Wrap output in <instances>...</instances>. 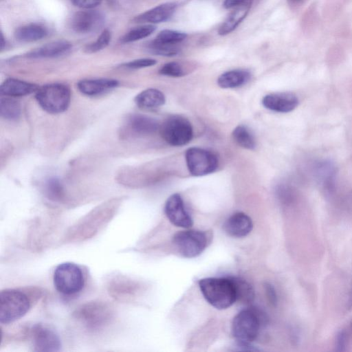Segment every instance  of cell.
<instances>
[{
    "label": "cell",
    "mask_w": 352,
    "mask_h": 352,
    "mask_svg": "<svg viewBox=\"0 0 352 352\" xmlns=\"http://www.w3.org/2000/svg\"><path fill=\"white\" fill-rule=\"evenodd\" d=\"M204 298L218 309H225L236 300V292L232 278H205L199 281Z\"/></svg>",
    "instance_id": "obj_1"
},
{
    "label": "cell",
    "mask_w": 352,
    "mask_h": 352,
    "mask_svg": "<svg viewBox=\"0 0 352 352\" xmlns=\"http://www.w3.org/2000/svg\"><path fill=\"white\" fill-rule=\"evenodd\" d=\"M30 308L29 297L16 289H6L0 293V322L9 324L24 316Z\"/></svg>",
    "instance_id": "obj_2"
},
{
    "label": "cell",
    "mask_w": 352,
    "mask_h": 352,
    "mask_svg": "<svg viewBox=\"0 0 352 352\" xmlns=\"http://www.w3.org/2000/svg\"><path fill=\"white\" fill-rule=\"evenodd\" d=\"M53 282L58 292L66 296L79 293L85 286V277L82 269L77 264L65 262L55 269Z\"/></svg>",
    "instance_id": "obj_3"
},
{
    "label": "cell",
    "mask_w": 352,
    "mask_h": 352,
    "mask_svg": "<svg viewBox=\"0 0 352 352\" xmlns=\"http://www.w3.org/2000/svg\"><path fill=\"white\" fill-rule=\"evenodd\" d=\"M38 104L50 113H59L68 108L71 100L69 88L61 83L45 85L36 92Z\"/></svg>",
    "instance_id": "obj_4"
},
{
    "label": "cell",
    "mask_w": 352,
    "mask_h": 352,
    "mask_svg": "<svg viewBox=\"0 0 352 352\" xmlns=\"http://www.w3.org/2000/svg\"><path fill=\"white\" fill-rule=\"evenodd\" d=\"M261 327V318L253 309L240 311L233 318L232 332L239 346L250 348V345L257 337Z\"/></svg>",
    "instance_id": "obj_5"
},
{
    "label": "cell",
    "mask_w": 352,
    "mask_h": 352,
    "mask_svg": "<svg viewBox=\"0 0 352 352\" xmlns=\"http://www.w3.org/2000/svg\"><path fill=\"white\" fill-rule=\"evenodd\" d=\"M160 131L164 140L175 146L188 144L193 135L192 126L190 121L178 115L168 118L161 126Z\"/></svg>",
    "instance_id": "obj_6"
},
{
    "label": "cell",
    "mask_w": 352,
    "mask_h": 352,
    "mask_svg": "<svg viewBox=\"0 0 352 352\" xmlns=\"http://www.w3.org/2000/svg\"><path fill=\"white\" fill-rule=\"evenodd\" d=\"M173 243L180 254L186 258L199 256L206 248L208 236L199 230H185L173 236Z\"/></svg>",
    "instance_id": "obj_7"
},
{
    "label": "cell",
    "mask_w": 352,
    "mask_h": 352,
    "mask_svg": "<svg viewBox=\"0 0 352 352\" xmlns=\"http://www.w3.org/2000/svg\"><path fill=\"white\" fill-rule=\"evenodd\" d=\"M189 173L193 176H203L213 173L218 167V158L212 152L191 147L185 154Z\"/></svg>",
    "instance_id": "obj_8"
},
{
    "label": "cell",
    "mask_w": 352,
    "mask_h": 352,
    "mask_svg": "<svg viewBox=\"0 0 352 352\" xmlns=\"http://www.w3.org/2000/svg\"><path fill=\"white\" fill-rule=\"evenodd\" d=\"M74 316L87 329H96L103 327L110 320L112 313L106 304L91 302L76 309Z\"/></svg>",
    "instance_id": "obj_9"
},
{
    "label": "cell",
    "mask_w": 352,
    "mask_h": 352,
    "mask_svg": "<svg viewBox=\"0 0 352 352\" xmlns=\"http://www.w3.org/2000/svg\"><path fill=\"white\" fill-rule=\"evenodd\" d=\"M35 351L54 352L61 349V342L56 332L48 326L37 324L32 329Z\"/></svg>",
    "instance_id": "obj_10"
},
{
    "label": "cell",
    "mask_w": 352,
    "mask_h": 352,
    "mask_svg": "<svg viewBox=\"0 0 352 352\" xmlns=\"http://www.w3.org/2000/svg\"><path fill=\"white\" fill-rule=\"evenodd\" d=\"M104 23V14L91 9L79 11L72 19V28L78 33L87 34L99 30Z\"/></svg>",
    "instance_id": "obj_11"
},
{
    "label": "cell",
    "mask_w": 352,
    "mask_h": 352,
    "mask_svg": "<svg viewBox=\"0 0 352 352\" xmlns=\"http://www.w3.org/2000/svg\"><path fill=\"white\" fill-rule=\"evenodd\" d=\"M164 212L168 220L175 226L188 228L192 226V219L185 208L182 198L177 193L168 198Z\"/></svg>",
    "instance_id": "obj_12"
},
{
    "label": "cell",
    "mask_w": 352,
    "mask_h": 352,
    "mask_svg": "<svg viewBox=\"0 0 352 352\" xmlns=\"http://www.w3.org/2000/svg\"><path fill=\"white\" fill-rule=\"evenodd\" d=\"M262 104L271 111L288 113L297 107L298 98L292 92H276L265 96L262 100Z\"/></svg>",
    "instance_id": "obj_13"
},
{
    "label": "cell",
    "mask_w": 352,
    "mask_h": 352,
    "mask_svg": "<svg viewBox=\"0 0 352 352\" xmlns=\"http://www.w3.org/2000/svg\"><path fill=\"white\" fill-rule=\"evenodd\" d=\"M175 3L168 2L157 6L135 17L136 23H158L168 20L176 10Z\"/></svg>",
    "instance_id": "obj_14"
},
{
    "label": "cell",
    "mask_w": 352,
    "mask_h": 352,
    "mask_svg": "<svg viewBox=\"0 0 352 352\" xmlns=\"http://www.w3.org/2000/svg\"><path fill=\"white\" fill-rule=\"evenodd\" d=\"M253 223L249 216L243 212H236L230 216L224 224L226 232L236 238L247 236L252 230Z\"/></svg>",
    "instance_id": "obj_15"
},
{
    "label": "cell",
    "mask_w": 352,
    "mask_h": 352,
    "mask_svg": "<svg viewBox=\"0 0 352 352\" xmlns=\"http://www.w3.org/2000/svg\"><path fill=\"white\" fill-rule=\"evenodd\" d=\"M72 44L65 40H57L38 47L27 54L32 58H49L62 56L72 48Z\"/></svg>",
    "instance_id": "obj_16"
},
{
    "label": "cell",
    "mask_w": 352,
    "mask_h": 352,
    "mask_svg": "<svg viewBox=\"0 0 352 352\" xmlns=\"http://www.w3.org/2000/svg\"><path fill=\"white\" fill-rule=\"evenodd\" d=\"M126 129L136 135H148L155 133L159 128L157 121L149 116L134 113L126 122Z\"/></svg>",
    "instance_id": "obj_17"
},
{
    "label": "cell",
    "mask_w": 352,
    "mask_h": 352,
    "mask_svg": "<svg viewBox=\"0 0 352 352\" xmlns=\"http://www.w3.org/2000/svg\"><path fill=\"white\" fill-rule=\"evenodd\" d=\"M118 85V80L110 78L84 79L77 85L81 93L89 96L100 95Z\"/></svg>",
    "instance_id": "obj_18"
},
{
    "label": "cell",
    "mask_w": 352,
    "mask_h": 352,
    "mask_svg": "<svg viewBox=\"0 0 352 352\" xmlns=\"http://www.w3.org/2000/svg\"><path fill=\"white\" fill-rule=\"evenodd\" d=\"M36 85L15 78H8L0 87L1 96L8 97H19L36 92L38 89Z\"/></svg>",
    "instance_id": "obj_19"
},
{
    "label": "cell",
    "mask_w": 352,
    "mask_h": 352,
    "mask_svg": "<svg viewBox=\"0 0 352 352\" xmlns=\"http://www.w3.org/2000/svg\"><path fill=\"white\" fill-rule=\"evenodd\" d=\"M47 34V29L43 25L30 23L18 28L14 32V37L20 42L30 43L46 37Z\"/></svg>",
    "instance_id": "obj_20"
},
{
    "label": "cell",
    "mask_w": 352,
    "mask_h": 352,
    "mask_svg": "<svg viewBox=\"0 0 352 352\" xmlns=\"http://www.w3.org/2000/svg\"><path fill=\"white\" fill-rule=\"evenodd\" d=\"M250 74L243 69H234L221 74L217 79L218 85L223 89L235 88L245 85Z\"/></svg>",
    "instance_id": "obj_21"
},
{
    "label": "cell",
    "mask_w": 352,
    "mask_h": 352,
    "mask_svg": "<svg viewBox=\"0 0 352 352\" xmlns=\"http://www.w3.org/2000/svg\"><path fill=\"white\" fill-rule=\"evenodd\" d=\"M166 99L164 94L157 89H147L135 98V104L142 109L157 108L165 103Z\"/></svg>",
    "instance_id": "obj_22"
},
{
    "label": "cell",
    "mask_w": 352,
    "mask_h": 352,
    "mask_svg": "<svg viewBox=\"0 0 352 352\" xmlns=\"http://www.w3.org/2000/svg\"><path fill=\"white\" fill-rule=\"evenodd\" d=\"M251 4H246L236 8L226 18L218 30L219 35H226L234 30L241 23L246 17Z\"/></svg>",
    "instance_id": "obj_23"
},
{
    "label": "cell",
    "mask_w": 352,
    "mask_h": 352,
    "mask_svg": "<svg viewBox=\"0 0 352 352\" xmlns=\"http://www.w3.org/2000/svg\"><path fill=\"white\" fill-rule=\"evenodd\" d=\"M21 113V105L16 100L8 96L1 98L0 114L3 118L14 121L20 118Z\"/></svg>",
    "instance_id": "obj_24"
},
{
    "label": "cell",
    "mask_w": 352,
    "mask_h": 352,
    "mask_svg": "<svg viewBox=\"0 0 352 352\" xmlns=\"http://www.w3.org/2000/svg\"><path fill=\"white\" fill-rule=\"evenodd\" d=\"M234 140L240 146L252 150L256 147V140L252 132L244 125L237 126L232 131Z\"/></svg>",
    "instance_id": "obj_25"
},
{
    "label": "cell",
    "mask_w": 352,
    "mask_h": 352,
    "mask_svg": "<svg viewBox=\"0 0 352 352\" xmlns=\"http://www.w3.org/2000/svg\"><path fill=\"white\" fill-rule=\"evenodd\" d=\"M155 30L156 27L151 24L139 26L126 33L120 41L123 43L137 41L150 36Z\"/></svg>",
    "instance_id": "obj_26"
},
{
    "label": "cell",
    "mask_w": 352,
    "mask_h": 352,
    "mask_svg": "<svg viewBox=\"0 0 352 352\" xmlns=\"http://www.w3.org/2000/svg\"><path fill=\"white\" fill-rule=\"evenodd\" d=\"M235 285L236 300L243 303H249L254 298V291L252 287L245 280L240 278H232Z\"/></svg>",
    "instance_id": "obj_27"
},
{
    "label": "cell",
    "mask_w": 352,
    "mask_h": 352,
    "mask_svg": "<svg viewBox=\"0 0 352 352\" xmlns=\"http://www.w3.org/2000/svg\"><path fill=\"white\" fill-rule=\"evenodd\" d=\"M186 36L187 34L182 32L164 30L157 35L154 41L162 43L176 45L184 41Z\"/></svg>",
    "instance_id": "obj_28"
},
{
    "label": "cell",
    "mask_w": 352,
    "mask_h": 352,
    "mask_svg": "<svg viewBox=\"0 0 352 352\" xmlns=\"http://www.w3.org/2000/svg\"><path fill=\"white\" fill-rule=\"evenodd\" d=\"M46 195L51 199H60L63 196V188L59 179L56 177H50L44 184Z\"/></svg>",
    "instance_id": "obj_29"
},
{
    "label": "cell",
    "mask_w": 352,
    "mask_h": 352,
    "mask_svg": "<svg viewBox=\"0 0 352 352\" xmlns=\"http://www.w3.org/2000/svg\"><path fill=\"white\" fill-rule=\"evenodd\" d=\"M148 49L155 54L165 56H175L179 51L176 45L162 43L154 40L150 43Z\"/></svg>",
    "instance_id": "obj_30"
},
{
    "label": "cell",
    "mask_w": 352,
    "mask_h": 352,
    "mask_svg": "<svg viewBox=\"0 0 352 352\" xmlns=\"http://www.w3.org/2000/svg\"><path fill=\"white\" fill-rule=\"evenodd\" d=\"M111 38V32L108 30H104L94 42L85 46V51L89 54L99 52L109 45Z\"/></svg>",
    "instance_id": "obj_31"
},
{
    "label": "cell",
    "mask_w": 352,
    "mask_h": 352,
    "mask_svg": "<svg viewBox=\"0 0 352 352\" xmlns=\"http://www.w3.org/2000/svg\"><path fill=\"white\" fill-rule=\"evenodd\" d=\"M159 73L171 77H180L184 75V71L182 65L177 62H170L164 64L159 70Z\"/></svg>",
    "instance_id": "obj_32"
},
{
    "label": "cell",
    "mask_w": 352,
    "mask_h": 352,
    "mask_svg": "<svg viewBox=\"0 0 352 352\" xmlns=\"http://www.w3.org/2000/svg\"><path fill=\"white\" fill-rule=\"evenodd\" d=\"M157 63L153 58H140L126 63L123 66L129 69H140L153 66Z\"/></svg>",
    "instance_id": "obj_33"
},
{
    "label": "cell",
    "mask_w": 352,
    "mask_h": 352,
    "mask_svg": "<svg viewBox=\"0 0 352 352\" xmlns=\"http://www.w3.org/2000/svg\"><path fill=\"white\" fill-rule=\"evenodd\" d=\"M76 6L84 9H92L100 5L102 0H70Z\"/></svg>",
    "instance_id": "obj_34"
},
{
    "label": "cell",
    "mask_w": 352,
    "mask_h": 352,
    "mask_svg": "<svg viewBox=\"0 0 352 352\" xmlns=\"http://www.w3.org/2000/svg\"><path fill=\"white\" fill-rule=\"evenodd\" d=\"M252 0H224L223 6L226 9H231L246 4H252Z\"/></svg>",
    "instance_id": "obj_35"
},
{
    "label": "cell",
    "mask_w": 352,
    "mask_h": 352,
    "mask_svg": "<svg viewBox=\"0 0 352 352\" xmlns=\"http://www.w3.org/2000/svg\"><path fill=\"white\" fill-rule=\"evenodd\" d=\"M266 292L267 294V296L270 301L272 302V303L275 304L276 302V295L274 289V287L270 285H267Z\"/></svg>",
    "instance_id": "obj_36"
},
{
    "label": "cell",
    "mask_w": 352,
    "mask_h": 352,
    "mask_svg": "<svg viewBox=\"0 0 352 352\" xmlns=\"http://www.w3.org/2000/svg\"><path fill=\"white\" fill-rule=\"evenodd\" d=\"M292 1H296V2H297V1H301V0H292Z\"/></svg>",
    "instance_id": "obj_37"
}]
</instances>
